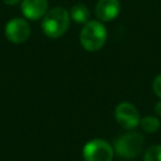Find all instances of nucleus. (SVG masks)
Returning a JSON list of instances; mask_svg holds the SVG:
<instances>
[{"label": "nucleus", "instance_id": "1", "mask_svg": "<svg viewBox=\"0 0 161 161\" xmlns=\"http://www.w3.org/2000/svg\"><path fill=\"white\" fill-rule=\"evenodd\" d=\"M69 21H70L69 11L64 8L57 6L45 13L42 21V29L47 36L59 38L68 30Z\"/></svg>", "mask_w": 161, "mask_h": 161}, {"label": "nucleus", "instance_id": "2", "mask_svg": "<svg viewBox=\"0 0 161 161\" xmlns=\"http://www.w3.org/2000/svg\"><path fill=\"white\" fill-rule=\"evenodd\" d=\"M79 40L82 47L88 52L99 50L107 40V30L102 21L99 20H88L79 34Z\"/></svg>", "mask_w": 161, "mask_h": 161}, {"label": "nucleus", "instance_id": "3", "mask_svg": "<svg viewBox=\"0 0 161 161\" xmlns=\"http://www.w3.org/2000/svg\"><path fill=\"white\" fill-rule=\"evenodd\" d=\"M143 146L145 140L140 132H127L114 141L113 150L122 158H135L141 153Z\"/></svg>", "mask_w": 161, "mask_h": 161}, {"label": "nucleus", "instance_id": "4", "mask_svg": "<svg viewBox=\"0 0 161 161\" xmlns=\"http://www.w3.org/2000/svg\"><path fill=\"white\" fill-rule=\"evenodd\" d=\"M114 150L106 140L94 138L88 141L82 151L84 161H112Z\"/></svg>", "mask_w": 161, "mask_h": 161}, {"label": "nucleus", "instance_id": "5", "mask_svg": "<svg viewBox=\"0 0 161 161\" xmlns=\"http://www.w3.org/2000/svg\"><path fill=\"white\" fill-rule=\"evenodd\" d=\"M114 117L119 126L126 130H133L140 125L141 117L137 108L130 102H121L114 109Z\"/></svg>", "mask_w": 161, "mask_h": 161}, {"label": "nucleus", "instance_id": "6", "mask_svg": "<svg viewBox=\"0 0 161 161\" xmlns=\"http://www.w3.org/2000/svg\"><path fill=\"white\" fill-rule=\"evenodd\" d=\"M5 35L11 43H24L30 35V26L28 21L21 18L11 19L5 26Z\"/></svg>", "mask_w": 161, "mask_h": 161}, {"label": "nucleus", "instance_id": "7", "mask_svg": "<svg viewBox=\"0 0 161 161\" xmlns=\"http://www.w3.org/2000/svg\"><path fill=\"white\" fill-rule=\"evenodd\" d=\"M94 11L98 20L111 21L118 16L121 11V3L119 0H98Z\"/></svg>", "mask_w": 161, "mask_h": 161}, {"label": "nucleus", "instance_id": "8", "mask_svg": "<svg viewBox=\"0 0 161 161\" xmlns=\"http://www.w3.org/2000/svg\"><path fill=\"white\" fill-rule=\"evenodd\" d=\"M48 11V0H21V13L30 20H38Z\"/></svg>", "mask_w": 161, "mask_h": 161}, {"label": "nucleus", "instance_id": "9", "mask_svg": "<svg viewBox=\"0 0 161 161\" xmlns=\"http://www.w3.org/2000/svg\"><path fill=\"white\" fill-rule=\"evenodd\" d=\"M70 18L78 24H86L89 20V10L84 4H75L69 11Z\"/></svg>", "mask_w": 161, "mask_h": 161}, {"label": "nucleus", "instance_id": "10", "mask_svg": "<svg viewBox=\"0 0 161 161\" xmlns=\"http://www.w3.org/2000/svg\"><path fill=\"white\" fill-rule=\"evenodd\" d=\"M141 128L147 132V133H152L156 132L160 128V119L157 116H145L141 118L140 121Z\"/></svg>", "mask_w": 161, "mask_h": 161}, {"label": "nucleus", "instance_id": "11", "mask_svg": "<svg viewBox=\"0 0 161 161\" xmlns=\"http://www.w3.org/2000/svg\"><path fill=\"white\" fill-rule=\"evenodd\" d=\"M143 161H161V145L151 146L145 152Z\"/></svg>", "mask_w": 161, "mask_h": 161}, {"label": "nucleus", "instance_id": "12", "mask_svg": "<svg viewBox=\"0 0 161 161\" xmlns=\"http://www.w3.org/2000/svg\"><path fill=\"white\" fill-rule=\"evenodd\" d=\"M152 89L155 92V94L161 98V74H157L152 82Z\"/></svg>", "mask_w": 161, "mask_h": 161}, {"label": "nucleus", "instance_id": "13", "mask_svg": "<svg viewBox=\"0 0 161 161\" xmlns=\"http://www.w3.org/2000/svg\"><path fill=\"white\" fill-rule=\"evenodd\" d=\"M155 113H156L157 117H161V101H158L155 104Z\"/></svg>", "mask_w": 161, "mask_h": 161}, {"label": "nucleus", "instance_id": "14", "mask_svg": "<svg viewBox=\"0 0 161 161\" xmlns=\"http://www.w3.org/2000/svg\"><path fill=\"white\" fill-rule=\"evenodd\" d=\"M6 5H14V4H18L20 0H3Z\"/></svg>", "mask_w": 161, "mask_h": 161}]
</instances>
